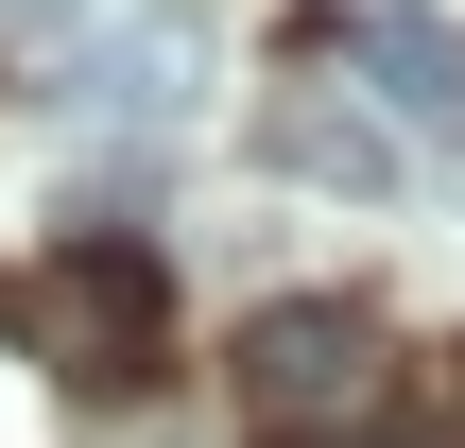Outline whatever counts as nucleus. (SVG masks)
<instances>
[{"label": "nucleus", "mask_w": 465, "mask_h": 448, "mask_svg": "<svg viewBox=\"0 0 465 448\" xmlns=\"http://www.w3.org/2000/svg\"><path fill=\"white\" fill-rule=\"evenodd\" d=\"M0 328H17V363H52V380L138 397V380L173 363V276H155L138 242H52V259L0 294Z\"/></svg>", "instance_id": "nucleus-1"}, {"label": "nucleus", "mask_w": 465, "mask_h": 448, "mask_svg": "<svg viewBox=\"0 0 465 448\" xmlns=\"http://www.w3.org/2000/svg\"><path fill=\"white\" fill-rule=\"evenodd\" d=\"M224 380H242V414H259V432H328V414H362V397H380V328H362L345 294H293V311H259V328H242V363H224Z\"/></svg>", "instance_id": "nucleus-2"}, {"label": "nucleus", "mask_w": 465, "mask_h": 448, "mask_svg": "<svg viewBox=\"0 0 465 448\" xmlns=\"http://www.w3.org/2000/svg\"><path fill=\"white\" fill-rule=\"evenodd\" d=\"M190 69H207V35L190 17H121V35H69V121H104V138H138V121H173L190 104Z\"/></svg>", "instance_id": "nucleus-3"}, {"label": "nucleus", "mask_w": 465, "mask_h": 448, "mask_svg": "<svg viewBox=\"0 0 465 448\" xmlns=\"http://www.w3.org/2000/svg\"><path fill=\"white\" fill-rule=\"evenodd\" d=\"M345 69H362V86H397V121L465 138V17H431V0H380V17H345Z\"/></svg>", "instance_id": "nucleus-4"}, {"label": "nucleus", "mask_w": 465, "mask_h": 448, "mask_svg": "<svg viewBox=\"0 0 465 448\" xmlns=\"http://www.w3.org/2000/svg\"><path fill=\"white\" fill-rule=\"evenodd\" d=\"M276 173H293V190H345V207H397V138H380L362 104H328V86L276 104Z\"/></svg>", "instance_id": "nucleus-5"}, {"label": "nucleus", "mask_w": 465, "mask_h": 448, "mask_svg": "<svg viewBox=\"0 0 465 448\" xmlns=\"http://www.w3.org/2000/svg\"><path fill=\"white\" fill-rule=\"evenodd\" d=\"M0 17H17V35H35V17H86V0H0Z\"/></svg>", "instance_id": "nucleus-6"}]
</instances>
